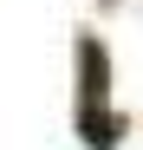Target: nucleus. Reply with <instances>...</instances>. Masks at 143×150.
<instances>
[{
    "label": "nucleus",
    "instance_id": "2",
    "mask_svg": "<svg viewBox=\"0 0 143 150\" xmlns=\"http://www.w3.org/2000/svg\"><path fill=\"white\" fill-rule=\"evenodd\" d=\"M124 131H130V124H124V117H111L104 105H98V111H78V137H85L91 150H111V144H124Z\"/></svg>",
    "mask_w": 143,
    "mask_h": 150
},
{
    "label": "nucleus",
    "instance_id": "1",
    "mask_svg": "<svg viewBox=\"0 0 143 150\" xmlns=\"http://www.w3.org/2000/svg\"><path fill=\"white\" fill-rule=\"evenodd\" d=\"M104 91H111V59H104V46L85 33L78 39V111H98Z\"/></svg>",
    "mask_w": 143,
    "mask_h": 150
}]
</instances>
